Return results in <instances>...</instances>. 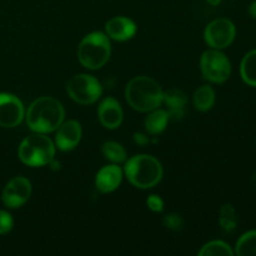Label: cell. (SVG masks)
<instances>
[{
    "instance_id": "cell-20",
    "label": "cell",
    "mask_w": 256,
    "mask_h": 256,
    "mask_svg": "<svg viewBox=\"0 0 256 256\" xmlns=\"http://www.w3.org/2000/svg\"><path fill=\"white\" fill-rule=\"evenodd\" d=\"M102 154L114 164H122V162H126V152L122 148V144L115 142H106L102 145Z\"/></svg>"
},
{
    "instance_id": "cell-5",
    "label": "cell",
    "mask_w": 256,
    "mask_h": 256,
    "mask_svg": "<svg viewBox=\"0 0 256 256\" xmlns=\"http://www.w3.org/2000/svg\"><path fill=\"white\" fill-rule=\"evenodd\" d=\"M112 54L110 40L106 34L94 32L88 34L80 42L78 48V58L82 66L86 69H100L109 60Z\"/></svg>"
},
{
    "instance_id": "cell-17",
    "label": "cell",
    "mask_w": 256,
    "mask_h": 256,
    "mask_svg": "<svg viewBox=\"0 0 256 256\" xmlns=\"http://www.w3.org/2000/svg\"><path fill=\"white\" fill-rule=\"evenodd\" d=\"M240 76L245 84L256 88V49L248 52L240 62Z\"/></svg>"
},
{
    "instance_id": "cell-25",
    "label": "cell",
    "mask_w": 256,
    "mask_h": 256,
    "mask_svg": "<svg viewBox=\"0 0 256 256\" xmlns=\"http://www.w3.org/2000/svg\"><path fill=\"white\" fill-rule=\"evenodd\" d=\"M146 204L152 212H162L164 210V202L159 195H150L146 200Z\"/></svg>"
},
{
    "instance_id": "cell-16",
    "label": "cell",
    "mask_w": 256,
    "mask_h": 256,
    "mask_svg": "<svg viewBox=\"0 0 256 256\" xmlns=\"http://www.w3.org/2000/svg\"><path fill=\"white\" fill-rule=\"evenodd\" d=\"M168 122H169L168 112L156 108V109L152 110V112L145 119V129H146L149 134L158 135L164 132L168 125Z\"/></svg>"
},
{
    "instance_id": "cell-12",
    "label": "cell",
    "mask_w": 256,
    "mask_h": 256,
    "mask_svg": "<svg viewBox=\"0 0 256 256\" xmlns=\"http://www.w3.org/2000/svg\"><path fill=\"white\" fill-rule=\"evenodd\" d=\"M98 116L104 128L116 129L122 125L124 114L118 100L114 98H105L98 108Z\"/></svg>"
},
{
    "instance_id": "cell-27",
    "label": "cell",
    "mask_w": 256,
    "mask_h": 256,
    "mask_svg": "<svg viewBox=\"0 0 256 256\" xmlns=\"http://www.w3.org/2000/svg\"><path fill=\"white\" fill-rule=\"evenodd\" d=\"M249 15L256 20V0L249 5Z\"/></svg>"
},
{
    "instance_id": "cell-9",
    "label": "cell",
    "mask_w": 256,
    "mask_h": 256,
    "mask_svg": "<svg viewBox=\"0 0 256 256\" xmlns=\"http://www.w3.org/2000/svg\"><path fill=\"white\" fill-rule=\"evenodd\" d=\"M32 195V182L24 176H16L5 185L2 202L9 209H18L29 200Z\"/></svg>"
},
{
    "instance_id": "cell-24",
    "label": "cell",
    "mask_w": 256,
    "mask_h": 256,
    "mask_svg": "<svg viewBox=\"0 0 256 256\" xmlns=\"http://www.w3.org/2000/svg\"><path fill=\"white\" fill-rule=\"evenodd\" d=\"M164 225L172 230H178L182 226V219L178 214H169L164 218Z\"/></svg>"
},
{
    "instance_id": "cell-6",
    "label": "cell",
    "mask_w": 256,
    "mask_h": 256,
    "mask_svg": "<svg viewBox=\"0 0 256 256\" xmlns=\"http://www.w3.org/2000/svg\"><path fill=\"white\" fill-rule=\"evenodd\" d=\"M66 92L75 102L90 105L98 102L102 94V86L99 80L89 74L74 75L66 84Z\"/></svg>"
},
{
    "instance_id": "cell-23",
    "label": "cell",
    "mask_w": 256,
    "mask_h": 256,
    "mask_svg": "<svg viewBox=\"0 0 256 256\" xmlns=\"http://www.w3.org/2000/svg\"><path fill=\"white\" fill-rule=\"evenodd\" d=\"M14 226V219L12 214L5 210H0V235H5L12 232Z\"/></svg>"
},
{
    "instance_id": "cell-26",
    "label": "cell",
    "mask_w": 256,
    "mask_h": 256,
    "mask_svg": "<svg viewBox=\"0 0 256 256\" xmlns=\"http://www.w3.org/2000/svg\"><path fill=\"white\" fill-rule=\"evenodd\" d=\"M134 140H135V142H138L139 145H145L149 142V139H148L146 135L142 134V132H139V134H135Z\"/></svg>"
},
{
    "instance_id": "cell-15",
    "label": "cell",
    "mask_w": 256,
    "mask_h": 256,
    "mask_svg": "<svg viewBox=\"0 0 256 256\" xmlns=\"http://www.w3.org/2000/svg\"><path fill=\"white\" fill-rule=\"evenodd\" d=\"M215 95L214 89L209 85H202L199 89L195 90L194 95H192V102H194L195 109L199 112H208L212 109L215 104Z\"/></svg>"
},
{
    "instance_id": "cell-28",
    "label": "cell",
    "mask_w": 256,
    "mask_h": 256,
    "mask_svg": "<svg viewBox=\"0 0 256 256\" xmlns=\"http://www.w3.org/2000/svg\"><path fill=\"white\" fill-rule=\"evenodd\" d=\"M208 2H209L210 5H212V6H216V5H219L220 2H222V0H206Z\"/></svg>"
},
{
    "instance_id": "cell-8",
    "label": "cell",
    "mask_w": 256,
    "mask_h": 256,
    "mask_svg": "<svg viewBox=\"0 0 256 256\" xmlns=\"http://www.w3.org/2000/svg\"><path fill=\"white\" fill-rule=\"evenodd\" d=\"M236 36V28L230 19L226 18H219L212 20L208 26L205 28L204 39L205 42L212 49L222 50L230 46L234 42Z\"/></svg>"
},
{
    "instance_id": "cell-3",
    "label": "cell",
    "mask_w": 256,
    "mask_h": 256,
    "mask_svg": "<svg viewBox=\"0 0 256 256\" xmlns=\"http://www.w3.org/2000/svg\"><path fill=\"white\" fill-rule=\"evenodd\" d=\"M124 172L130 184L139 189H150L162 178V166L152 155H135L125 162Z\"/></svg>"
},
{
    "instance_id": "cell-10",
    "label": "cell",
    "mask_w": 256,
    "mask_h": 256,
    "mask_svg": "<svg viewBox=\"0 0 256 256\" xmlns=\"http://www.w3.org/2000/svg\"><path fill=\"white\" fill-rule=\"evenodd\" d=\"M25 109L22 100L10 92H0V126L15 128L22 124Z\"/></svg>"
},
{
    "instance_id": "cell-2",
    "label": "cell",
    "mask_w": 256,
    "mask_h": 256,
    "mask_svg": "<svg viewBox=\"0 0 256 256\" xmlns=\"http://www.w3.org/2000/svg\"><path fill=\"white\" fill-rule=\"evenodd\" d=\"M125 98L132 109L146 112L162 104V90L158 82L149 76H136L128 82Z\"/></svg>"
},
{
    "instance_id": "cell-13",
    "label": "cell",
    "mask_w": 256,
    "mask_h": 256,
    "mask_svg": "<svg viewBox=\"0 0 256 256\" xmlns=\"http://www.w3.org/2000/svg\"><path fill=\"white\" fill-rule=\"evenodd\" d=\"M122 180V170L118 164L106 165L98 172L95 178V186L100 192H112L118 189Z\"/></svg>"
},
{
    "instance_id": "cell-4",
    "label": "cell",
    "mask_w": 256,
    "mask_h": 256,
    "mask_svg": "<svg viewBox=\"0 0 256 256\" xmlns=\"http://www.w3.org/2000/svg\"><path fill=\"white\" fill-rule=\"evenodd\" d=\"M18 156L28 166H44L54 160L55 144L46 135L35 132L20 142Z\"/></svg>"
},
{
    "instance_id": "cell-14",
    "label": "cell",
    "mask_w": 256,
    "mask_h": 256,
    "mask_svg": "<svg viewBox=\"0 0 256 256\" xmlns=\"http://www.w3.org/2000/svg\"><path fill=\"white\" fill-rule=\"evenodd\" d=\"M106 35L116 42H125L132 39L136 32V25L132 19L125 16H115L105 25Z\"/></svg>"
},
{
    "instance_id": "cell-1",
    "label": "cell",
    "mask_w": 256,
    "mask_h": 256,
    "mask_svg": "<svg viewBox=\"0 0 256 256\" xmlns=\"http://www.w3.org/2000/svg\"><path fill=\"white\" fill-rule=\"evenodd\" d=\"M65 110L62 102L52 96H42L30 104L25 112L28 126L34 132H55L64 122Z\"/></svg>"
},
{
    "instance_id": "cell-11",
    "label": "cell",
    "mask_w": 256,
    "mask_h": 256,
    "mask_svg": "<svg viewBox=\"0 0 256 256\" xmlns=\"http://www.w3.org/2000/svg\"><path fill=\"white\" fill-rule=\"evenodd\" d=\"M82 125L76 120L62 122L56 129L55 135V146L62 152H69L78 146L82 139Z\"/></svg>"
},
{
    "instance_id": "cell-22",
    "label": "cell",
    "mask_w": 256,
    "mask_h": 256,
    "mask_svg": "<svg viewBox=\"0 0 256 256\" xmlns=\"http://www.w3.org/2000/svg\"><path fill=\"white\" fill-rule=\"evenodd\" d=\"M219 222L222 225V229L226 232H234L236 228V214H235L234 208L230 204L222 205L220 209Z\"/></svg>"
},
{
    "instance_id": "cell-7",
    "label": "cell",
    "mask_w": 256,
    "mask_h": 256,
    "mask_svg": "<svg viewBox=\"0 0 256 256\" xmlns=\"http://www.w3.org/2000/svg\"><path fill=\"white\" fill-rule=\"evenodd\" d=\"M200 68L204 79L214 84H222L232 75V62L229 58L218 49L204 52L200 59Z\"/></svg>"
},
{
    "instance_id": "cell-18",
    "label": "cell",
    "mask_w": 256,
    "mask_h": 256,
    "mask_svg": "<svg viewBox=\"0 0 256 256\" xmlns=\"http://www.w3.org/2000/svg\"><path fill=\"white\" fill-rule=\"evenodd\" d=\"M234 252L239 256L256 255V230H250L238 239Z\"/></svg>"
},
{
    "instance_id": "cell-21",
    "label": "cell",
    "mask_w": 256,
    "mask_h": 256,
    "mask_svg": "<svg viewBox=\"0 0 256 256\" xmlns=\"http://www.w3.org/2000/svg\"><path fill=\"white\" fill-rule=\"evenodd\" d=\"M162 102L169 109H184L188 102V96L182 90L170 89L168 92H162Z\"/></svg>"
},
{
    "instance_id": "cell-19",
    "label": "cell",
    "mask_w": 256,
    "mask_h": 256,
    "mask_svg": "<svg viewBox=\"0 0 256 256\" xmlns=\"http://www.w3.org/2000/svg\"><path fill=\"white\" fill-rule=\"evenodd\" d=\"M234 250L229 244L222 240H214L205 244L199 252L200 256H232Z\"/></svg>"
}]
</instances>
